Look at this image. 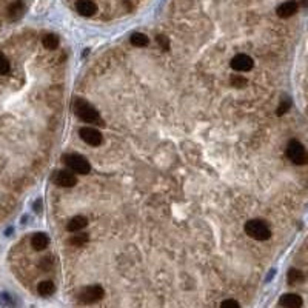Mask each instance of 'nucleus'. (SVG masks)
<instances>
[{
	"mask_svg": "<svg viewBox=\"0 0 308 308\" xmlns=\"http://www.w3.org/2000/svg\"><path fill=\"white\" fill-rule=\"evenodd\" d=\"M287 279H288V284L296 285V284H301L304 281V274H302V271H299V270L291 268L290 271H288Z\"/></svg>",
	"mask_w": 308,
	"mask_h": 308,
	"instance_id": "17",
	"label": "nucleus"
},
{
	"mask_svg": "<svg viewBox=\"0 0 308 308\" xmlns=\"http://www.w3.org/2000/svg\"><path fill=\"white\" fill-rule=\"evenodd\" d=\"M231 85L236 86V88H242V86L247 85V79L242 76H233L231 77Z\"/></svg>",
	"mask_w": 308,
	"mask_h": 308,
	"instance_id": "20",
	"label": "nucleus"
},
{
	"mask_svg": "<svg viewBox=\"0 0 308 308\" xmlns=\"http://www.w3.org/2000/svg\"><path fill=\"white\" fill-rule=\"evenodd\" d=\"M86 225H88V219L85 216H74L73 219H70V222L66 224V230L70 233H76V231H82Z\"/></svg>",
	"mask_w": 308,
	"mask_h": 308,
	"instance_id": "12",
	"label": "nucleus"
},
{
	"mask_svg": "<svg viewBox=\"0 0 308 308\" xmlns=\"http://www.w3.org/2000/svg\"><path fill=\"white\" fill-rule=\"evenodd\" d=\"M79 134H80V139L85 143L91 145V147H99L100 143H102V140H103L100 131L93 128V127H83V128H80Z\"/></svg>",
	"mask_w": 308,
	"mask_h": 308,
	"instance_id": "7",
	"label": "nucleus"
},
{
	"mask_svg": "<svg viewBox=\"0 0 308 308\" xmlns=\"http://www.w3.org/2000/svg\"><path fill=\"white\" fill-rule=\"evenodd\" d=\"M76 9L80 16L90 17L97 11V5H96L93 0H79V2L76 3Z\"/></svg>",
	"mask_w": 308,
	"mask_h": 308,
	"instance_id": "9",
	"label": "nucleus"
},
{
	"mask_svg": "<svg viewBox=\"0 0 308 308\" xmlns=\"http://www.w3.org/2000/svg\"><path fill=\"white\" fill-rule=\"evenodd\" d=\"M53 264H54L53 257H43L42 262H40V268L42 270H50L53 267Z\"/></svg>",
	"mask_w": 308,
	"mask_h": 308,
	"instance_id": "24",
	"label": "nucleus"
},
{
	"mask_svg": "<svg viewBox=\"0 0 308 308\" xmlns=\"http://www.w3.org/2000/svg\"><path fill=\"white\" fill-rule=\"evenodd\" d=\"M287 156L294 165H307L308 153L299 140H290L287 145Z\"/></svg>",
	"mask_w": 308,
	"mask_h": 308,
	"instance_id": "3",
	"label": "nucleus"
},
{
	"mask_svg": "<svg viewBox=\"0 0 308 308\" xmlns=\"http://www.w3.org/2000/svg\"><path fill=\"white\" fill-rule=\"evenodd\" d=\"M88 234L86 233H80V231H76V234L70 239V242L74 245V247H82L85 245L86 242H88Z\"/></svg>",
	"mask_w": 308,
	"mask_h": 308,
	"instance_id": "19",
	"label": "nucleus"
},
{
	"mask_svg": "<svg viewBox=\"0 0 308 308\" xmlns=\"http://www.w3.org/2000/svg\"><path fill=\"white\" fill-rule=\"evenodd\" d=\"M37 291H38V294L43 296V297L51 296V294H54V291H56V285H54L51 281H43V282L38 284Z\"/></svg>",
	"mask_w": 308,
	"mask_h": 308,
	"instance_id": "15",
	"label": "nucleus"
},
{
	"mask_svg": "<svg viewBox=\"0 0 308 308\" xmlns=\"http://www.w3.org/2000/svg\"><path fill=\"white\" fill-rule=\"evenodd\" d=\"M103 296H105V291L100 285H91V287H85L79 293V301L82 304H94V302H99Z\"/></svg>",
	"mask_w": 308,
	"mask_h": 308,
	"instance_id": "5",
	"label": "nucleus"
},
{
	"mask_svg": "<svg viewBox=\"0 0 308 308\" xmlns=\"http://www.w3.org/2000/svg\"><path fill=\"white\" fill-rule=\"evenodd\" d=\"M74 111L77 114V117L82 119L86 123H97V122H100L99 111L96 110L91 103H88V102L83 100V99H77L76 100Z\"/></svg>",
	"mask_w": 308,
	"mask_h": 308,
	"instance_id": "1",
	"label": "nucleus"
},
{
	"mask_svg": "<svg viewBox=\"0 0 308 308\" xmlns=\"http://www.w3.org/2000/svg\"><path fill=\"white\" fill-rule=\"evenodd\" d=\"M63 160L66 163V167L74 173H79V174H88V173L91 171L90 162L86 160L83 156H79V154H70V156H65Z\"/></svg>",
	"mask_w": 308,
	"mask_h": 308,
	"instance_id": "4",
	"label": "nucleus"
},
{
	"mask_svg": "<svg viewBox=\"0 0 308 308\" xmlns=\"http://www.w3.org/2000/svg\"><path fill=\"white\" fill-rule=\"evenodd\" d=\"M34 208H36V213H40V211H42V202H40V200H37V202H36V205H34Z\"/></svg>",
	"mask_w": 308,
	"mask_h": 308,
	"instance_id": "26",
	"label": "nucleus"
},
{
	"mask_svg": "<svg viewBox=\"0 0 308 308\" xmlns=\"http://www.w3.org/2000/svg\"><path fill=\"white\" fill-rule=\"evenodd\" d=\"M53 182L56 185H59L62 188H71L77 184V177L74 174V171H68V170H62V171H57L54 173L53 176Z\"/></svg>",
	"mask_w": 308,
	"mask_h": 308,
	"instance_id": "6",
	"label": "nucleus"
},
{
	"mask_svg": "<svg viewBox=\"0 0 308 308\" xmlns=\"http://www.w3.org/2000/svg\"><path fill=\"white\" fill-rule=\"evenodd\" d=\"M277 16L279 17H282V19H288V17H291L297 13V3L294 2V0H288V2L282 3V5H279L277 8Z\"/></svg>",
	"mask_w": 308,
	"mask_h": 308,
	"instance_id": "10",
	"label": "nucleus"
},
{
	"mask_svg": "<svg viewBox=\"0 0 308 308\" xmlns=\"http://www.w3.org/2000/svg\"><path fill=\"white\" fill-rule=\"evenodd\" d=\"M253 59L247 54H237L234 56L233 59H231V68H233L234 71H239V73H247L253 68Z\"/></svg>",
	"mask_w": 308,
	"mask_h": 308,
	"instance_id": "8",
	"label": "nucleus"
},
{
	"mask_svg": "<svg viewBox=\"0 0 308 308\" xmlns=\"http://www.w3.org/2000/svg\"><path fill=\"white\" fill-rule=\"evenodd\" d=\"M42 43L46 50H56V48L59 46V37H57L56 34H46L43 37Z\"/></svg>",
	"mask_w": 308,
	"mask_h": 308,
	"instance_id": "16",
	"label": "nucleus"
},
{
	"mask_svg": "<svg viewBox=\"0 0 308 308\" xmlns=\"http://www.w3.org/2000/svg\"><path fill=\"white\" fill-rule=\"evenodd\" d=\"M290 107H291V102H290V99H284V100H282V103L279 105V108H277V116H282V114H285L288 110H290Z\"/></svg>",
	"mask_w": 308,
	"mask_h": 308,
	"instance_id": "22",
	"label": "nucleus"
},
{
	"mask_svg": "<svg viewBox=\"0 0 308 308\" xmlns=\"http://www.w3.org/2000/svg\"><path fill=\"white\" fill-rule=\"evenodd\" d=\"M31 245L36 251H42L48 245H50V237H48L45 233H36L31 239Z\"/></svg>",
	"mask_w": 308,
	"mask_h": 308,
	"instance_id": "13",
	"label": "nucleus"
},
{
	"mask_svg": "<svg viewBox=\"0 0 308 308\" xmlns=\"http://www.w3.org/2000/svg\"><path fill=\"white\" fill-rule=\"evenodd\" d=\"M131 43L134 45V46H139V48H142V46H147L148 45V37L143 34V33H134L133 36H131Z\"/></svg>",
	"mask_w": 308,
	"mask_h": 308,
	"instance_id": "18",
	"label": "nucleus"
},
{
	"mask_svg": "<svg viewBox=\"0 0 308 308\" xmlns=\"http://www.w3.org/2000/svg\"><path fill=\"white\" fill-rule=\"evenodd\" d=\"M8 71H9V62H8V59L6 57L0 53V74H8Z\"/></svg>",
	"mask_w": 308,
	"mask_h": 308,
	"instance_id": "21",
	"label": "nucleus"
},
{
	"mask_svg": "<svg viewBox=\"0 0 308 308\" xmlns=\"http://www.w3.org/2000/svg\"><path fill=\"white\" fill-rule=\"evenodd\" d=\"M279 304H281L282 307H287V308H297V307H302L304 302L301 299V296L288 293V294H284L281 299H279Z\"/></svg>",
	"mask_w": 308,
	"mask_h": 308,
	"instance_id": "11",
	"label": "nucleus"
},
{
	"mask_svg": "<svg viewBox=\"0 0 308 308\" xmlns=\"http://www.w3.org/2000/svg\"><path fill=\"white\" fill-rule=\"evenodd\" d=\"M25 13V5L20 0H16L14 3L9 5L8 8V17L11 19V20H17V19H20Z\"/></svg>",
	"mask_w": 308,
	"mask_h": 308,
	"instance_id": "14",
	"label": "nucleus"
},
{
	"mask_svg": "<svg viewBox=\"0 0 308 308\" xmlns=\"http://www.w3.org/2000/svg\"><path fill=\"white\" fill-rule=\"evenodd\" d=\"M222 307H239V302H236V301H233V299H228V301H224L222 304H220Z\"/></svg>",
	"mask_w": 308,
	"mask_h": 308,
	"instance_id": "25",
	"label": "nucleus"
},
{
	"mask_svg": "<svg viewBox=\"0 0 308 308\" xmlns=\"http://www.w3.org/2000/svg\"><path fill=\"white\" fill-rule=\"evenodd\" d=\"M157 43L160 45V48H162L163 51H168V50H170L168 37H165V36H157Z\"/></svg>",
	"mask_w": 308,
	"mask_h": 308,
	"instance_id": "23",
	"label": "nucleus"
},
{
	"mask_svg": "<svg viewBox=\"0 0 308 308\" xmlns=\"http://www.w3.org/2000/svg\"><path fill=\"white\" fill-rule=\"evenodd\" d=\"M245 233L254 240H267L271 237V231L264 220L253 219L245 224Z\"/></svg>",
	"mask_w": 308,
	"mask_h": 308,
	"instance_id": "2",
	"label": "nucleus"
}]
</instances>
